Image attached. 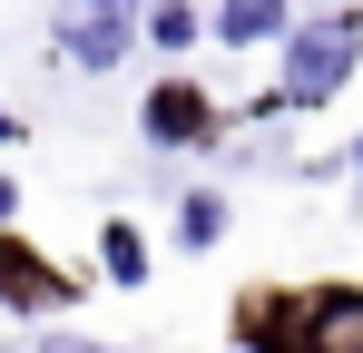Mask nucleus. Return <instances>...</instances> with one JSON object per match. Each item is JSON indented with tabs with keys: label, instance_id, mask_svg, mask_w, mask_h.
<instances>
[{
	"label": "nucleus",
	"instance_id": "nucleus-9",
	"mask_svg": "<svg viewBox=\"0 0 363 353\" xmlns=\"http://www.w3.org/2000/svg\"><path fill=\"white\" fill-rule=\"evenodd\" d=\"M89 10H108V20H128V10H138V0H89Z\"/></svg>",
	"mask_w": 363,
	"mask_h": 353
},
{
	"label": "nucleus",
	"instance_id": "nucleus-11",
	"mask_svg": "<svg viewBox=\"0 0 363 353\" xmlns=\"http://www.w3.org/2000/svg\"><path fill=\"white\" fill-rule=\"evenodd\" d=\"M354 167H363V138H354Z\"/></svg>",
	"mask_w": 363,
	"mask_h": 353
},
{
	"label": "nucleus",
	"instance_id": "nucleus-2",
	"mask_svg": "<svg viewBox=\"0 0 363 353\" xmlns=\"http://www.w3.org/2000/svg\"><path fill=\"white\" fill-rule=\"evenodd\" d=\"M147 138H157V147H186V138H206V99H196L186 79H167V89L147 99Z\"/></svg>",
	"mask_w": 363,
	"mask_h": 353
},
{
	"label": "nucleus",
	"instance_id": "nucleus-6",
	"mask_svg": "<svg viewBox=\"0 0 363 353\" xmlns=\"http://www.w3.org/2000/svg\"><path fill=\"white\" fill-rule=\"evenodd\" d=\"M177 235H186V245H216V235H226V206H216V196H186V206H177Z\"/></svg>",
	"mask_w": 363,
	"mask_h": 353
},
{
	"label": "nucleus",
	"instance_id": "nucleus-7",
	"mask_svg": "<svg viewBox=\"0 0 363 353\" xmlns=\"http://www.w3.org/2000/svg\"><path fill=\"white\" fill-rule=\"evenodd\" d=\"M147 40H157V50H186V40H196V10L157 0V10H147Z\"/></svg>",
	"mask_w": 363,
	"mask_h": 353
},
{
	"label": "nucleus",
	"instance_id": "nucleus-1",
	"mask_svg": "<svg viewBox=\"0 0 363 353\" xmlns=\"http://www.w3.org/2000/svg\"><path fill=\"white\" fill-rule=\"evenodd\" d=\"M354 59H363V20L354 10L295 30V40H285V108H324V99L354 79Z\"/></svg>",
	"mask_w": 363,
	"mask_h": 353
},
{
	"label": "nucleus",
	"instance_id": "nucleus-4",
	"mask_svg": "<svg viewBox=\"0 0 363 353\" xmlns=\"http://www.w3.org/2000/svg\"><path fill=\"white\" fill-rule=\"evenodd\" d=\"M69 50L89 59V69H108V59L128 50V20H108V10H99V20H79V30H69Z\"/></svg>",
	"mask_w": 363,
	"mask_h": 353
},
{
	"label": "nucleus",
	"instance_id": "nucleus-3",
	"mask_svg": "<svg viewBox=\"0 0 363 353\" xmlns=\"http://www.w3.org/2000/svg\"><path fill=\"white\" fill-rule=\"evenodd\" d=\"M216 40H236V50L285 40V0H226V10H216Z\"/></svg>",
	"mask_w": 363,
	"mask_h": 353
},
{
	"label": "nucleus",
	"instance_id": "nucleus-10",
	"mask_svg": "<svg viewBox=\"0 0 363 353\" xmlns=\"http://www.w3.org/2000/svg\"><path fill=\"white\" fill-rule=\"evenodd\" d=\"M0 216H10V176H0Z\"/></svg>",
	"mask_w": 363,
	"mask_h": 353
},
{
	"label": "nucleus",
	"instance_id": "nucleus-8",
	"mask_svg": "<svg viewBox=\"0 0 363 353\" xmlns=\"http://www.w3.org/2000/svg\"><path fill=\"white\" fill-rule=\"evenodd\" d=\"M40 353H99V344H79V334H50V344H40Z\"/></svg>",
	"mask_w": 363,
	"mask_h": 353
},
{
	"label": "nucleus",
	"instance_id": "nucleus-5",
	"mask_svg": "<svg viewBox=\"0 0 363 353\" xmlns=\"http://www.w3.org/2000/svg\"><path fill=\"white\" fill-rule=\"evenodd\" d=\"M99 265H108L118 285H138V275H147V245H138V226H108V235H99Z\"/></svg>",
	"mask_w": 363,
	"mask_h": 353
}]
</instances>
